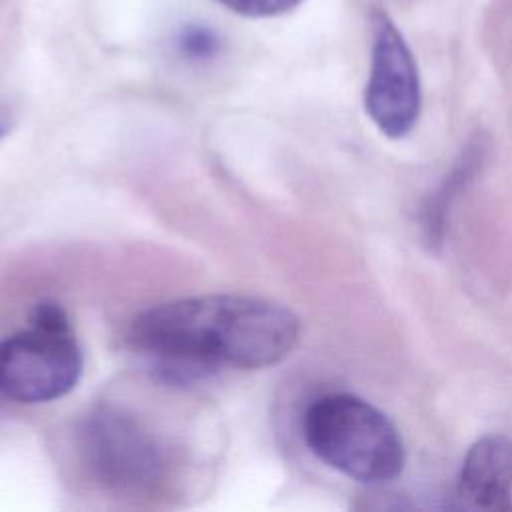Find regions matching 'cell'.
<instances>
[{
  "instance_id": "obj_1",
  "label": "cell",
  "mask_w": 512,
  "mask_h": 512,
  "mask_svg": "<svg viewBox=\"0 0 512 512\" xmlns=\"http://www.w3.org/2000/svg\"><path fill=\"white\" fill-rule=\"evenodd\" d=\"M286 306L244 294H206L162 302L132 322V342L172 382L204 378L218 366L266 368L298 342Z\"/></svg>"
},
{
  "instance_id": "obj_2",
  "label": "cell",
  "mask_w": 512,
  "mask_h": 512,
  "mask_svg": "<svg viewBox=\"0 0 512 512\" xmlns=\"http://www.w3.org/2000/svg\"><path fill=\"white\" fill-rule=\"evenodd\" d=\"M302 434L324 464L352 480L382 484L404 468L396 426L358 396L326 394L314 400L304 414Z\"/></svg>"
},
{
  "instance_id": "obj_3",
  "label": "cell",
  "mask_w": 512,
  "mask_h": 512,
  "mask_svg": "<svg viewBox=\"0 0 512 512\" xmlns=\"http://www.w3.org/2000/svg\"><path fill=\"white\" fill-rule=\"evenodd\" d=\"M82 374V354L68 314L38 302L30 326L0 340V394L24 404L68 394Z\"/></svg>"
},
{
  "instance_id": "obj_4",
  "label": "cell",
  "mask_w": 512,
  "mask_h": 512,
  "mask_svg": "<svg viewBox=\"0 0 512 512\" xmlns=\"http://www.w3.org/2000/svg\"><path fill=\"white\" fill-rule=\"evenodd\" d=\"M80 448L92 474L118 490L154 484L164 468L156 438L138 418L116 406H100L84 420Z\"/></svg>"
},
{
  "instance_id": "obj_5",
  "label": "cell",
  "mask_w": 512,
  "mask_h": 512,
  "mask_svg": "<svg viewBox=\"0 0 512 512\" xmlns=\"http://www.w3.org/2000/svg\"><path fill=\"white\" fill-rule=\"evenodd\" d=\"M420 76L414 54L394 20L384 12L372 14L370 72L364 108L376 128L388 138L408 134L420 114Z\"/></svg>"
},
{
  "instance_id": "obj_6",
  "label": "cell",
  "mask_w": 512,
  "mask_h": 512,
  "mask_svg": "<svg viewBox=\"0 0 512 512\" xmlns=\"http://www.w3.org/2000/svg\"><path fill=\"white\" fill-rule=\"evenodd\" d=\"M456 498L472 510H512V440L490 434L476 440L460 470Z\"/></svg>"
},
{
  "instance_id": "obj_7",
  "label": "cell",
  "mask_w": 512,
  "mask_h": 512,
  "mask_svg": "<svg viewBox=\"0 0 512 512\" xmlns=\"http://www.w3.org/2000/svg\"><path fill=\"white\" fill-rule=\"evenodd\" d=\"M176 48L178 52L188 60H210L220 50V38L218 34L204 26V24H188L180 28L176 36Z\"/></svg>"
},
{
  "instance_id": "obj_8",
  "label": "cell",
  "mask_w": 512,
  "mask_h": 512,
  "mask_svg": "<svg viewBox=\"0 0 512 512\" xmlns=\"http://www.w3.org/2000/svg\"><path fill=\"white\" fill-rule=\"evenodd\" d=\"M224 8L248 18H272L286 14L302 4V0H216Z\"/></svg>"
},
{
  "instance_id": "obj_9",
  "label": "cell",
  "mask_w": 512,
  "mask_h": 512,
  "mask_svg": "<svg viewBox=\"0 0 512 512\" xmlns=\"http://www.w3.org/2000/svg\"><path fill=\"white\" fill-rule=\"evenodd\" d=\"M4 130H6V122L0 118V134H4Z\"/></svg>"
}]
</instances>
